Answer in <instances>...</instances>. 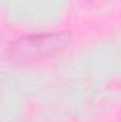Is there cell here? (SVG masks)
Here are the masks:
<instances>
[{
    "label": "cell",
    "instance_id": "1",
    "mask_svg": "<svg viewBox=\"0 0 121 122\" xmlns=\"http://www.w3.org/2000/svg\"><path fill=\"white\" fill-rule=\"evenodd\" d=\"M67 34H44V36H36L27 37L17 43H14L9 53L14 60L19 61H33L38 60L41 57H47L49 54H53L63 48L68 41Z\"/></svg>",
    "mask_w": 121,
    "mask_h": 122
}]
</instances>
